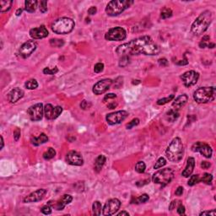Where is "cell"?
<instances>
[{
  "label": "cell",
  "mask_w": 216,
  "mask_h": 216,
  "mask_svg": "<svg viewBox=\"0 0 216 216\" xmlns=\"http://www.w3.org/2000/svg\"><path fill=\"white\" fill-rule=\"evenodd\" d=\"M161 48L149 36H144L132 40L131 41L123 43L118 47L116 53L120 55H149L154 56L160 53Z\"/></svg>",
  "instance_id": "6da1fadb"
},
{
  "label": "cell",
  "mask_w": 216,
  "mask_h": 216,
  "mask_svg": "<svg viewBox=\"0 0 216 216\" xmlns=\"http://www.w3.org/2000/svg\"><path fill=\"white\" fill-rule=\"evenodd\" d=\"M213 20V15L211 11L205 10L197 18L195 21L192 23L191 27V31L195 36H200L204 33L210 25Z\"/></svg>",
  "instance_id": "7a4b0ae2"
},
{
  "label": "cell",
  "mask_w": 216,
  "mask_h": 216,
  "mask_svg": "<svg viewBox=\"0 0 216 216\" xmlns=\"http://www.w3.org/2000/svg\"><path fill=\"white\" fill-rule=\"evenodd\" d=\"M167 159L172 162H179L184 155V146L180 138H175L166 150Z\"/></svg>",
  "instance_id": "3957f363"
},
{
  "label": "cell",
  "mask_w": 216,
  "mask_h": 216,
  "mask_svg": "<svg viewBox=\"0 0 216 216\" xmlns=\"http://www.w3.org/2000/svg\"><path fill=\"white\" fill-rule=\"evenodd\" d=\"M75 26V23L72 19L68 17H62L56 20L52 25V30L54 33L58 35H66L70 33Z\"/></svg>",
  "instance_id": "277c9868"
},
{
  "label": "cell",
  "mask_w": 216,
  "mask_h": 216,
  "mask_svg": "<svg viewBox=\"0 0 216 216\" xmlns=\"http://www.w3.org/2000/svg\"><path fill=\"white\" fill-rule=\"evenodd\" d=\"M133 3L134 2L131 0H112L107 5L106 13L109 16H117L128 9L131 5L133 4Z\"/></svg>",
  "instance_id": "5b68a950"
},
{
  "label": "cell",
  "mask_w": 216,
  "mask_h": 216,
  "mask_svg": "<svg viewBox=\"0 0 216 216\" xmlns=\"http://www.w3.org/2000/svg\"><path fill=\"white\" fill-rule=\"evenodd\" d=\"M215 87H201L196 90L193 94V99L198 103L205 104L213 101L215 98Z\"/></svg>",
  "instance_id": "8992f818"
},
{
  "label": "cell",
  "mask_w": 216,
  "mask_h": 216,
  "mask_svg": "<svg viewBox=\"0 0 216 216\" xmlns=\"http://www.w3.org/2000/svg\"><path fill=\"white\" fill-rule=\"evenodd\" d=\"M174 171L171 168L161 169L157 172H155L152 177L153 182L160 184L162 187L169 184L174 178Z\"/></svg>",
  "instance_id": "52a82bcc"
},
{
  "label": "cell",
  "mask_w": 216,
  "mask_h": 216,
  "mask_svg": "<svg viewBox=\"0 0 216 216\" xmlns=\"http://www.w3.org/2000/svg\"><path fill=\"white\" fill-rule=\"evenodd\" d=\"M127 36V32L123 27H114L108 30L105 35V38L112 41H123Z\"/></svg>",
  "instance_id": "ba28073f"
},
{
  "label": "cell",
  "mask_w": 216,
  "mask_h": 216,
  "mask_svg": "<svg viewBox=\"0 0 216 216\" xmlns=\"http://www.w3.org/2000/svg\"><path fill=\"white\" fill-rule=\"evenodd\" d=\"M27 114L29 115L30 119L33 122L40 121L44 115V107L42 103L35 104L27 110Z\"/></svg>",
  "instance_id": "9c48e42d"
},
{
  "label": "cell",
  "mask_w": 216,
  "mask_h": 216,
  "mask_svg": "<svg viewBox=\"0 0 216 216\" xmlns=\"http://www.w3.org/2000/svg\"><path fill=\"white\" fill-rule=\"evenodd\" d=\"M128 113L126 111H118L112 113H109L106 117V120L109 125L119 124L128 118Z\"/></svg>",
  "instance_id": "30bf717a"
},
{
  "label": "cell",
  "mask_w": 216,
  "mask_h": 216,
  "mask_svg": "<svg viewBox=\"0 0 216 216\" xmlns=\"http://www.w3.org/2000/svg\"><path fill=\"white\" fill-rule=\"evenodd\" d=\"M121 207V202L118 198L109 199L102 209V214L104 215H115Z\"/></svg>",
  "instance_id": "8fae6325"
},
{
  "label": "cell",
  "mask_w": 216,
  "mask_h": 216,
  "mask_svg": "<svg viewBox=\"0 0 216 216\" xmlns=\"http://www.w3.org/2000/svg\"><path fill=\"white\" fill-rule=\"evenodd\" d=\"M180 78L182 80L183 84L186 87H191L197 84L198 80L199 79V74L194 70H190V71L185 72L184 74H182Z\"/></svg>",
  "instance_id": "7c38bea8"
},
{
  "label": "cell",
  "mask_w": 216,
  "mask_h": 216,
  "mask_svg": "<svg viewBox=\"0 0 216 216\" xmlns=\"http://www.w3.org/2000/svg\"><path fill=\"white\" fill-rule=\"evenodd\" d=\"M192 150L193 152H199L205 158H211L213 154V150L211 147L209 146V144L200 141L193 144V145L192 146Z\"/></svg>",
  "instance_id": "4fadbf2b"
},
{
  "label": "cell",
  "mask_w": 216,
  "mask_h": 216,
  "mask_svg": "<svg viewBox=\"0 0 216 216\" xmlns=\"http://www.w3.org/2000/svg\"><path fill=\"white\" fill-rule=\"evenodd\" d=\"M113 81L110 79H101L98 81L93 86V93L95 95H102L105 92H107L110 87L112 86Z\"/></svg>",
  "instance_id": "5bb4252c"
},
{
  "label": "cell",
  "mask_w": 216,
  "mask_h": 216,
  "mask_svg": "<svg viewBox=\"0 0 216 216\" xmlns=\"http://www.w3.org/2000/svg\"><path fill=\"white\" fill-rule=\"evenodd\" d=\"M36 49V43L34 41H28L20 47L19 53L20 57H22L23 58H27L34 53Z\"/></svg>",
  "instance_id": "9a60e30c"
},
{
  "label": "cell",
  "mask_w": 216,
  "mask_h": 216,
  "mask_svg": "<svg viewBox=\"0 0 216 216\" xmlns=\"http://www.w3.org/2000/svg\"><path fill=\"white\" fill-rule=\"evenodd\" d=\"M66 162L71 166H80L84 164V159L79 152L71 150L66 155Z\"/></svg>",
  "instance_id": "2e32d148"
},
{
  "label": "cell",
  "mask_w": 216,
  "mask_h": 216,
  "mask_svg": "<svg viewBox=\"0 0 216 216\" xmlns=\"http://www.w3.org/2000/svg\"><path fill=\"white\" fill-rule=\"evenodd\" d=\"M47 194V190L44 188H41L36 191L31 192L28 196H26L24 198V203H35V202H38L42 200L44 198L45 195Z\"/></svg>",
  "instance_id": "e0dca14e"
},
{
  "label": "cell",
  "mask_w": 216,
  "mask_h": 216,
  "mask_svg": "<svg viewBox=\"0 0 216 216\" xmlns=\"http://www.w3.org/2000/svg\"><path fill=\"white\" fill-rule=\"evenodd\" d=\"M30 36L33 39H42L48 36V30L44 25H41L37 28H33L30 30Z\"/></svg>",
  "instance_id": "ac0fdd59"
},
{
  "label": "cell",
  "mask_w": 216,
  "mask_h": 216,
  "mask_svg": "<svg viewBox=\"0 0 216 216\" xmlns=\"http://www.w3.org/2000/svg\"><path fill=\"white\" fill-rule=\"evenodd\" d=\"M72 200H73V197L71 195L64 194L59 200L56 202L55 204H53V208H55V209H57V210H63L66 207V205H68L72 202Z\"/></svg>",
  "instance_id": "d6986e66"
},
{
  "label": "cell",
  "mask_w": 216,
  "mask_h": 216,
  "mask_svg": "<svg viewBox=\"0 0 216 216\" xmlns=\"http://www.w3.org/2000/svg\"><path fill=\"white\" fill-rule=\"evenodd\" d=\"M24 96V91L20 88H14L8 94V100L10 103H15Z\"/></svg>",
  "instance_id": "ffe728a7"
},
{
  "label": "cell",
  "mask_w": 216,
  "mask_h": 216,
  "mask_svg": "<svg viewBox=\"0 0 216 216\" xmlns=\"http://www.w3.org/2000/svg\"><path fill=\"white\" fill-rule=\"evenodd\" d=\"M195 166V160L194 158L189 157L187 159V166L185 167V169L182 172V176L184 177H189L192 175V173L193 172V169Z\"/></svg>",
  "instance_id": "44dd1931"
},
{
  "label": "cell",
  "mask_w": 216,
  "mask_h": 216,
  "mask_svg": "<svg viewBox=\"0 0 216 216\" xmlns=\"http://www.w3.org/2000/svg\"><path fill=\"white\" fill-rule=\"evenodd\" d=\"M187 100H188V96L187 95H185V94L181 95L173 101L172 107H175V109H177V110H179L186 105V103L187 102Z\"/></svg>",
  "instance_id": "7402d4cb"
},
{
  "label": "cell",
  "mask_w": 216,
  "mask_h": 216,
  "mask_svg": "<svg viewBox=\"0 0 216 216\" xmlns=\"http://www.w3.org/2000/svg\"><path fill=\"white\" fill-rule=\"evenodd\" d=\"M107 161V158L103 155H100L98 157L95 159V166H94V170L95 172H100L101 171L102 167L105 165Z\"/></svg>",
  "instance_id": "603a6c76"
},
{
  "label": "cell",
  "mask_w": 216,
  "mask_h": 216,
  "mask_svg": "<svg viewBox=\"0 0 216 216\" xmlns=\"http://www.w3.org/2000/svg\"><path fill=\"white\" fill-rule=\"evenodd\" d=\"M31 144L35 146H39L40 144H45L46 142L48 141V137L45 134V133H41L38 137H32L31 138Z\"/></svg>",
  "instance_id": "cb8c5ba5"
},
{
  "label": "cell",
  "mask_w": 216,
  "mask_h": 216,
  "mask_svg": "<svg viewBox=\"0 0 216 216\" xmlns=\"http://www.w3.org/2000/svg\"><path fill=\"white\" fill-rule=\"evenodd\" d=\"M179 118V112L178 110L173 108V109H170L166 113V119L170 123H173L177 120V118Z\"/></svg>",
  "instance_id": "d4e9b609"
},
{
  "label": "cell",
  "mask_w": 216,
  "mask_h": 216,
  "mask_svg": "<svg viewBox=\"0 0 216 216\" xmlns=\"http://www.w3.org/2000/svg\"><path fill=\"white\" fill-rule=\"evenodd\" d=\"M38 4V2L36 0L25 1V10L29 13H33L36 10V7Z\"/></svg>",
  "instance_id": "484cf974"
},
{
  "label": "cell",
  "mask_w": 216,
  "mask_h": 216,
  "mask_svg": "<svg viewBox=\"0 0 216 216\" xmlns=\"http://www.w3.org/2000/svg\"><path fill=\"white\" fill-rule=\"evenodd\" d=\"M54 107L52 104H47L44 107V115L47 119H53Z\"/></svg>",
  "instance_id": "4316f807"
},
{
  "label": "cell",
  "mask_w": 216,
  "mask_h": 216,
  "mask_svg": "<svg viewBox=\"0 0 216 216\" xmlns=\"http://www.w3.org/2000/svg\"><path fill=\"white\" fill-rule=\"evenodd\" d=\"M13 4V1H6V0H2L0 2V6H1V12H7L11 9Z\"/></svg>",
  "instance_id": "83f0119b"
},
{
  "label": "cell",
  "mask_w": 216,
  "mask_h": 216,
  "mask_svg": "<svg viewBox=\"0 0 216 216\" xmlns=\"http://www.w3.org/2000/svg\"><path fill=\"white\" fill-rule=\"evenodd\" d=\"M92 210H93L94 215H101V211H102L101 203L99 201L94 202L93 205H92Z\"/></svg>",
  "instance_id": "f1b7e54d"
},
{
  "label": "cell",
  "mask_w": 216,
  "mask_h": 216,
  "mask_svg": "<svg viewBox=\"0 0 216 216\" xmlns=\"http://www.w3.org/2000/svg\"><path fill=\"white\" fill-rule=\"evenodd\" d=\"M56 155V151L53 148H48V149L43 154V158L45 160H51L53 158L55 157Z\"/></svg>",
  "instance_id": "f546056e"
},
{
  "label": "cell",
  "mask_w": 216,
  "mask_h": 216,
  "mask_svg": "<svg viewBox=\"0 0 216 216\" xmlns=\"http://www.w3.org/2000/svg\"><path fill=\"white\" fill-rule=\"evenodd\" d=\"M53 208V203L52 202H48L47 204H46L41 209V211L44 215H50L52 214V209Z\"/></svg>",
  "instance_id": "4dcf8cb0"
},
{
  "label": "cell",
  "mask_w": 216,
  "mask_h": 216,
  "mask_svg": "<svg viewBox=\"0 0 216 216\" xmlns=\"http://www.w3.org/2000/svg\"><path fill=\"white\" fill-rule=\"evenodd\" d=\"M25 88L28 89V90H35L38 87V83L36 79H30L28 81H26L25 84Z\"/></svg>",
  "instance_id": "1f68e13d"
},
{
  "label": "cell",
  "mask_w": 216,
  "mask_h": 216,
  "mask_svg": "<svg viewBox=\"0 0 216 216\" xmlns=\"http://www.w3.org/2000/svg\"><path fill=\"white\" fill-rule=\"evenodd\" d=\"M172 16V10L169 8H164L161 12V17L163 20L168 19Z\"/></svg>",
  "instance_id": "d6a6232c"
},
{
  "label": "cell",
  "mask_w": 216,
  "mask_h": 216,
  "mask_svg": "<svg viewBox=\"0 0 216 216\" xmlns=\"http://www.w3.org/2000/svg\"><path fill=\"white\" fill-rule=\"evenodd\" d=\"M212 181H213V176H212L211 174H209V173H204L203 175L202 178H200V182H203V183H205L207 185L211 184Z\"/></svg>",
  "instance_id": "836d02e7"
},
{
  "label": "cell",
  "mask_w": 216,
  "mask_h": 216,
  "mask_svg": "<svg viewBox=\"0 0 216 216\" xmlns=\"http://www.w3.org/2000/svg\"><path fill=\"white\" fill-rule=\"evenodd\" d=\"M145 169H146V165H145V163L144 161H138L136 164V166H135V171L138 172V173H144V171H145Z\"/></svg>",
  "instance_id": "e575fe53"
},
{
  "label": "cell",
  "mask_w": 216,
  "mask_h": 216,
  "mask_svg": "<svg viewBox=\"0 0 216 216\" xmlns=\"http://www.w3.org/2000/svg\"><path fill=\"white\" fill-rule=\"evenodd\" d=\"M200 182V177L198 175H192L191 176V177L189 178V181L187 182V184L188 186H194L195 184Z\"/></svg>",
  "instance_id": "d590c367"
},
{
  "label": "cell",
  "mask_w": 216,
  "mask_h": 216,
  "mask_svg": "<svg viewBox=\"0 0 216 216\" xmlns=\"http://www.w3.org/2000/svg\"><path fill=\"white\" fill-rule=\"evenodd\" d=\"M130 56H128V55H123L122 56V58L120 59L119 61V66L120 67H126L128 64H129V60H130Z\"/></svg>",
  "instance_id": "8d00e7d4"
},
{
  "label": "cell",
  "mask_w": 216,
  "mask_h": 216,
  "mask_svg": "<svg viewBox=\"0 0 216 216\" xmlns=\"http://www.w3.org/2000/svg\"><path fill=\"white\" fill-rule=\"evenodd\" d=\"M174 97H175V95H169L168 97L160 99V100H158L157 101V105H159V106L165 105V104L168 103L169 101H172V100L174 99Z\"/></svg>",
  "instance_id": "74e56055"
},
{
  "label": "cell",
  "mask_w": 216,
  "mask_h": 216,
  "mask_svg": "<svg viewBox=\"0 0 216 216\" xmlns=\"http://www.w3.org/2000/svg\"><path fill=\"white\" fill-rule=\"evenodd\" d=\"M166 164V159L164 157H161L158 159V161L155 162V165L154 166V169L155 170V169H160V168H161L163 167Z\"/></svg>",
  "instance_id": "f35d334b"
},
{
  "label": "cell",
  "mask_w": 216,
  "mask_h": 216,
  "mask_svg": "<svg viewBox=\"0 0 216 216\" xmlns=\"http://www.w3.org/2000/svg\"><path fill=\"white\" fill-rule=\"evenodd\" d=\"M50 44H51V46L54 47H61L64 46V42L63 40L52 39L50 41Z\"/></svg>",
  "instance_id": "ab89813d"
},
{
  "label": "cell",
  "mask_w": 216,
  "mask_h": 216,
  "mask_svg": "<svg viewBox=\"0 0 216 216\" xmlns=\"http://www.w3.org/2000/svg\"><path fill=\"white\" fill-rule=\"evenodd\" d=\"M58 69L57 67H54L53 69L51 68H45L43 69V73L45 74H49V75H53V74H55L56 73H58Z\"/></svg>",
  "instance_id": "60d3db41"
},
{
  "label": "cell",
  "mask_w": 216,
  "mask_h": 216,
  "mask_svg": "<svg viewBox=\"0 0 216 216\" xmlns=\"http://www.w3.org/2000/svg\"><path fill=\"white\" fill-rule=\"evenodd\" d=\"M149 199V195L146 194V193H144V194H142L141 196L138 197L136 201L138 202L137 203H146Z\"/></svg>",
  "instance_id": "b9f144b4"
},
{
  "label": "cell",
  "mask_w": 216,
  "mask_h": 216,
  "mask_svg": "<svg viewBox=\"0 0 216 216\" xmlns=\"http://www.w3.org/2000/svg\"><path fill=\"white\" fill-rule=\"evenodd\" d=\"M138 124H139V119L138 118H134L130 123L126 125V128H127V129H131V128L137 126Z\"/></svg>",
  "instance_id": "7bdbcfd3"
},
{
  "label": "cell",
  "mask_w": 216,
  "mask_h": 216,
  "mask_svg": "<svg viewBox=\"0 0 216 216\" xmlns=\"http://www.w3.org/2000/svg\"><path fill=\"white\" fill-rule=\"evenodd\" d=\"M63 112V107H54V113H53V119H56L58 118L59 115H61V113Z\"/></svg>",
  "instance_id": "ee69618b"
},
{
  "label": "cell",
  "mask_w": 216,
  "mask_h": 216,
  "mask_svg": "<svg viewBox=\"0 0 216 216\" xmlns=\"http://www.w3.org/2000/svg\"><path fill=\"white\" fill-rule=\"evenodd\" d=\"M39 9L41 13H46L47 11V1H41Z\"/></svg>",
  "instance_id": "f6af8a7d"
},
{
  "label": "cell",
  "mask_w": 216,
  "mask_h": 216,
  "mask_svg": "<svg viewBox=\"0 0 216 216\" xmlns=\"http://www.w3.org/2000/svg\"><path fill=\"white\" fill-rule=\"evenodd\" d=\"M104 69V64L102 63H98V64H96L95 65V67H94V71H95V73H101L102 70Z\"/></svg>",
  "instance_id": "bcb514c9"
},
{
  "label": "cell",
  "mask_w": 216,
  "mask_h": 216,
  "mask_svg": "<svg viewBox=\"0 0 216 216\" xmlns=\"http://www.w3.org/2000/svg\"><path fill=\"white\" fill-rule=\"evenodd\" d=\"M177 209L178 215H185V207L183 206L182 203H179V204H178V206L177 207Z\"/></svg>",
  "instance_id": "7dc6e473"
},
{
  "label": "cell",
  "mask_w": 216,
  "mask_h": 216,
  "mask_svg": "<svg viewBox=\"0 0 216 216\" xmlns=\"http://www.w3.org/2000/svg\"><path fill=\"white\" fill-rule=\"evenodd\" d=\"M179 203H181V202L178 201V200H173V201L171 203V204H170V206H169V210H173V209H175L177 206H178V204Z\"/></svg>",
  "instance_id": "c3c4849f"
},
{
  "label": "cell",
  "mask_w": 216,
  "mask_h": 216,
  "mask_svg": "<svg viewBox=\"0 0 216 216\" xmlns=\"http://www.w3.org/2000/svg\"><path fill=\"white\" fill-rule=\"evenodd\" d=\"M20 129L19 128H15V130L14 131V138H15V141H18L19 140V138H20Z\"/></svg>",
  "instance_id": "681fc988"
},
{
  "label": "cell",
  "mask_w": 216,
  "mask_h": 216,
  "mask_svg": "<svg viewBox=\"0 0 216 216\" xmlns=\"http://www.w3.org/2000/svg\"><path fill=\"white\" fill-rule=\"evenodd\" d=\"M203 215H212V216H215L216 215V211L215 209H213V210H210V211H203L200 213V216H203Z\"/></svg>",
  "instance_id": "f907efd6"
},
{
  "label": "cell",
  "mask_w": 216,
  "mask_h": 216,
  "mask_svg": "<svg viewBox=\"0 0 216 216\" xmlns=\"http://www.w3.org/2000/svg\"><path fill=\"white\" fill-rule=\"evenodd\" d=\"M96 12H97V9H96V7H95V6H92V7H90V9L88 10V14L90 15H94L96 14Z\"/></svg>",
  "instance_id": "816d5d0a"
},
{
  "label": "cell",
  "mask_w": 216,
  "mask_h": 216,
  "mask_svg": "<svg viewBox=\"0 0 216 216\" xmlns=\"http://www.w3.org/2000/svg\"><path fill=\"white\" fill-rule=\"evenodd\" d=\"M159 64L161 66H163V67H166L168 65V61H167L166 58H161L158 60Z\"/></svg>",
  "instance_id": "f5cc1de1"
},
{
  "label": "cell",
  "mask_w": 216,
  "mask_h": 216,
  "mask_svg": "<svg viewBox=\"0 0 216 216\" xmlns=\"http://www.w3.org/2000/svg\"><path fill=\"white\" fill-rule=\"evenodd\" d=\"M211 166V164L208 161H202L201 163V167L203 169L206 170V169H209V167Z\"/></svg>",
  "instance_id": "db71d44e"
},
{
  "label": "cell",
  "mask_w": 216,
  "mask_h": 216,
  "mask_svg": "<svg viewBox=\"0 0 216 216\" xmlns=\"http://www.w3.org/2000/svg\"><path fill=\"white\" fill-rule=\"evenodd\" d=\"M176 195L177 196H182V193H183V187H178L177 188V190L175 192Z\"/></svg>",
  "instance_id": "11a10c76"
},
{
  "label": "cell",
  "mask_w": 216,
  "mask_h": 216,
  "mask_svg": "<svg viewBox=\"0 0 216 216\" xmlns=\"http://www.w3.org/2000/svg\"><path fill=\"white\" fill-rule=\"evenodd\" d=\"M116 97H117V95H116L115 94H107V95H106V96H105V98H104V101H106L107 100H109V99H113L116 98Z\"/></svg>",
  "instance_id": "9f6ffc18"
},
{
  "label": "cell",
  "mask_w": 216,
  "mask_h": 216,
  "mask_svg": "<svg viewBox=\"0 0 216 216\" xmlns=\"http://www.w3.org/2000/svg\"><path fill=\"white\" fill-rule=\"evenodd\" d=\"M80 107L82 108L83 110H85L86 108H88V102H87V101L84 100L83 101L81 102V104H80Z\"/></svg>",
  "instance_id": "6f0895ef"
},
{
  "label": "cell",
  "mask_w": 216,
  "mask_h": 216,
  "mask_svg": "<svg viewBox=\"0 0 216 216\" xmlns=\"http://www.w3.org/2000/svg\"><path fill=\"white\" fill-rule=\"evenodd\" d=\"M187 64H188V61H187V58H185L184 60H182V61L177 63V64H179V65H187Z\"/></svg>",
  "instance_id": "680465c9"
},
{
  "label": "cell",
  "mask_w": 216,
  "mask_h": 216,
  "mask_svg": "<svg viewBox=\"0 0 216 216\" xmlns=\"http://www.w3.org/2000/svg\"><path fill=\"white\" fill-rule=\"evenodd\" d=\"M117 106H118V104L115 103V102H112V103L108 104L107 107L109 109H114L115 107H117Z\"/></svg>",
  "instance_id": "91938a15"
},
{
  "label": "cell",
  "mask_w": 216,
  "mask_h": 216,
  "mask_svg": "<svg viewBox=\"0 0 216 216\" xmlns=\"http://www.w3.org/2000/svg\"><path fill=\"white\" fill-rule=\"evenodd\" d=\"M210 40V37H209V36H204L203 37V39H202L201 41H203V42H206L208 43V41Z\"/></svg>",
  "instance_id": "94428289"
},
{
  "label": "cell",
  "mask_w": 216,
  "mask_h": 216,
  "mask_svg": "<svg viewBox=\"0 0 216 216\" xmlns=\"http://www.w3.org/2000/svg\"><path fill=\"white\" fill-rule=\"evenodd\" d=\"M121 215L129 216V213H128V212H126V211H122V212H120V213H118V216H121Z\"/></svg>",
  "instance_id": "6125c7cd"
},
{
  "label": "cell",
  "mask_w": 216,
  "mask_h": 216,
  "mask_svg": "<svg viewBox=\"0 0 216 216\" xmlns=\"http://www.w3.org/2000/svg\"><path fill=\"white\" fill-rule=\"evenodd\" d=\"M22 9H18V10H16V12H15V15H17V16H20L21 14H22Z\"/></svg>",
  "instance_id": "be15d7a7"
},
{
  "label": "cell",
  "mask_w": 216,
  "mask_h": 216,
  "mask_svg": "<svg viewBox=\"0 0 216 216\" xmlns=\"http://www.w3.org/2000/svg\"><path fill=\"white\" fill-rule=\"evenodd\" d=\"M215 47V43H208V46H207V47H209V48H214Z\"/></svg>",
  "instance_id": "e7e4bbea"
},
{
  "label": "cell",
  "mask_w": 216,
  "mask_h": 216,
  "mask_svg": "<svg viewBox=\"0 0 216 216\" xmlns=\"http://www.w3.org/2000/svg\"><path fill=\"white\" fill-rule=\"evenodd\" d=\"M4 138H3V136H1V149L4 148Z\"/></svg>",
  "instance_id": "03108f58"
}]
</instances>
